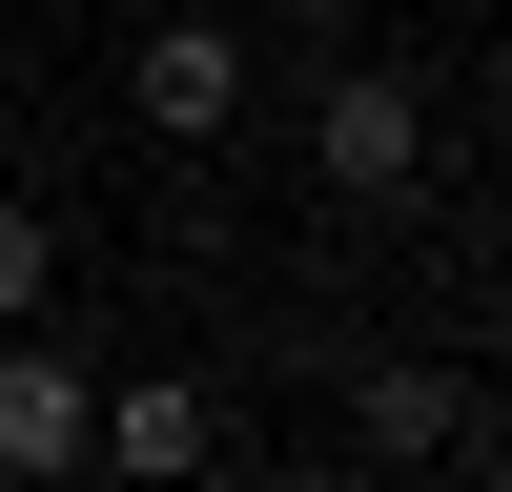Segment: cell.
<instances>
[{"label": "cell", "mask_w": 512, "mask_h": 492, "mask_svg": "<svg viewBox=\"0 0 512 492\" xmlns=\"http://www.w3.org/2000/svg\"><path fill=\"white\" fill-rule=\"evenodd\" d=\"M308 164H328V205H410V185H431V103H410L390 62H328V103H308Z\"/></svg>", "instance_id": "1"}, {"label": "cell", "mask_w": 512, "mask_h": 492, "mask_svg": "<svg viewBox=\"0 0 512 492\" xmlns=\"http://www.w3.org/2000/svg\"><path fill=\"white\" fill-rule=\"evenodd\" d=\"M82 431H103V369H82L62 328H0V492H62Z\"/></svg>", "instance_id": "2"}, {"label": "cell", "mask_w": 512, "mask_h": 492, "mask_svg": "<svg viewBox=\"0 0 512 492\" xmlns=\"http://www.w3.org/2000/svg\"><path fill=\"white\" fill-rule=\"evenodd\" d=\"M82 472H123V492H205V472H226V390L123 369V390H103V431H82Z\"/></svg>", "instance_id": "3"}, {"label": "cell", "mask_w": 512, "mask_h": 492, "mask_svg": "<svg viewBox=\"0 0 512 492\" xmlns=\"http://www.w3.org/2000/svg\"><path fill=\"white\" fill-rule=\"evenodd\" d=\"M123 103H144L164 144H226V123H246V41L226 21H144V41H123Z\"/></svg>", "instance_id": "4"}, {"label": "cell", "mask_w": 512, "mask_h": 492, "mask_svg": "<svg viewBox=\"0 0 512 492\" xmlns=\"http://www.w3.org/2000/svg\"><path fill=\"white\" fill-rule=\"evenodd\" d=\"M349 431L390 451V472H451V431H472V390H451L431 349H369V369H349Z\"/></svg>", "instance_id": "5"}, {"label": "cell", "mask_w": 512, "mask_h": 492, "mask_svg": "<svg viewBox=\"0 0 512 492\" xmlns=\"http://www.w3.org/2000/svg\"><path fill=\"white\" fill-rule=\"evenodd\" d=\"M41 287H62V226H41L21 185H0V328H41Z\"/></svg>", "instance_id": "6"}, {"label": "cell", "mask_w": 512, "mask_h": 492, "mask_svg": "<svg viewBox=\"0 0 512 492\" xmlns=\"http://www.w3.org/2000/svg\"><path fill=\"white\" fill-rule=\"evenodd\" d=\"M267 21H287V41H349V21H369V0H267Z\"/></svg>", "instance_id": "7"}, {"label": "cell", "mask_w": 512, "mask_h": 492, "mask_svg": "<svg viewBox=\"0 0 512 492\" xmlns=\"http://www.w3.org/2000/svg\"><path fill=\"white\" fill-rule=\"evenodd\" d=\"M205 492H328V472H205Z\"/></svg>", "instance_id": "8"}, {"label": "cell", "mask_w": 512, "mask_h": 492, "mask_svg": "<svg viewBox=\"0 0 512 492\" xmlns=\"http://www.w3.org/2000/svg\"><path fill=\"white\" fill-rule=\"evenodd\" d=\"M492 123H512V41H492Z\"/></svg>", "instance_id": "9"}, {"label": "cell", "mask_w": 512, "mask_h": 492, "mask_svg": "<svg viewBox=\"0 0 512 492\" xmlns=\"http://www.w3.org/2000/svg\"><path fill=\"white\" fill-rule=\"evenodd\" d=\"M410 492H451V472H410Z\"/></svg>", "instance_id": "10"}, {"label": "cell", "mask_w": 512, "mask_h": 492, "mask_svg": "<svg viewBox=\"0 0 512 492\" xmlns=\"http://www.w3.org/2000/svg\"><path fill=\"white\" fill-rule=\"evenodd\" d=\"M492 492H512V451H492Z\"/></svg>", "instance_id": "11"}]
</instances>
